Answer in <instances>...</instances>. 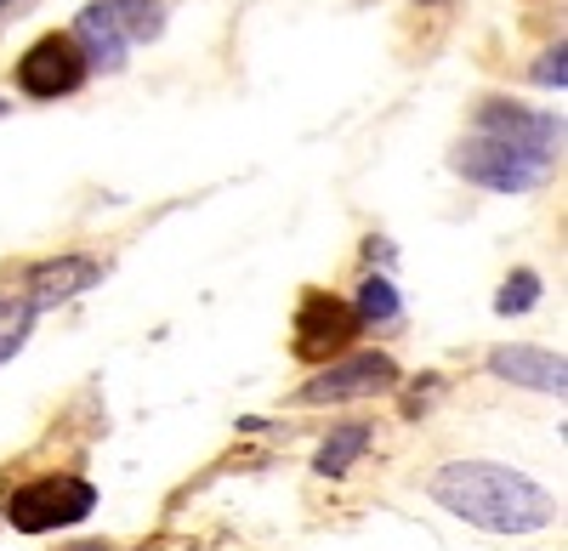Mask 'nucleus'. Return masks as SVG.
<instances>
[{"label":"nucleus","instance_id":"1","mask_svg":"<svg viewBox=\"0 0 568 551\" xmlns=\"http://www.w3.org/2000/svg\"><path fill=\"white\" fill-rule=\"evenodd\" d=\"M433 500L444 512H455L471 529H489V534H529L551 523V494L495 461H449L433 472Z\"/></svg>","mask_w":568,"mask_h":551},{"label":"nucleus","instance_id":"2","mask_svg":"<svg viewBox=\"0 0 568 551\" xmlns=\"http://www.w3.org/2000/svg\"><path fill=\"white\" fill-rule=\"evenodd\" d=\"M91 507H98V489L85 478H40L7 500V518L23 534H45V529H69V523L91 518Z\"/></svg>","mask_w":568,"mask_h":551},{"label":"nucleus","instance_id":"3","mask_svg":"<svg viewBox=\"0 0 568 551\" xmlns=\"http://www.w3.org/2000/svg\"><path fill=\"white\" fill-rule=\"evenodd\" d=\"M546 154H529V149H511V143H495V136H471V143L455 154V171L478 188H495V194H529L535 182L546 176Z\"/></svg>","mask_w":568,"mask_h":551},{"label":"nucleus","instance_id":"4","mask_svg":"<svg viewBox=\"0 0 568 551\" xmlns=\"http://www.w3.org/2000/svg\"><path fill=\"white\" fill-rule=\"evenodd\" d=\"M387 387H398V364L387 353H353V358H336L329 370H318L296 392V404H347V398H375Z\"/></svg>","mask_w":568,"mask_h":551},{"label":"nucleus","instance_id":"5","mask_svg":"<svg viewBox=\"0 0 568 551\" xmlns=\"http://www.w3.org/2000/svg\"><path fill=\"white\" fill-rule=\"evenodd\" d=\"M85 80V58H80V45L69 40V34H45V40H34L29 52H23V63H18V85L29 91V98H69V91Z\"/></svg>","mask_w":568,"mask_h":551},{"label":"nucleus","instance_id":"6","mask_svg":"<svg viewBox=\"0 0 568 551\" xmlns=\"http://www.w3.org/2000/svg\"><path fill=\"white\" fill-rule=\"evenodd\" d=\"M478 136H495V143H511V149H529V154H546V160H551V143L562 136V125L546 120V114H529V109L495 98V103L478 109Z\"/></svg>","mask_w":568,"mask_h":551},{"label":"nucleus","instance_id":"7","mask_svg":"<svg viewBox=\"0 0 568 551\" xmlns=\"http://www.w3.org/2000/svg\"><path fill=\"white\" fill-rule=\"evenodd\" d=\"M358 330L353 307H342L336 296H307L302 302V318H296V353L302 358H329L336 347H347Z\"/></svg>","mask_w":568,"mask_h":551},{"label":"nucleus","instance_id":"8","mask_svg":"<svg viewBox=\"0 0 568 551\" xmlns=\"http://www.w3.org/2000/svg\"><path fill=\"white\" fill-rule=\"evenodd\" d=\"M489 376H500V381H511V387H535V392H557L562 398V387H568V364H562V353H546V347H495L489 353Z\"/></svg>","mask_w":568,"mask_h":551},{"label":"nucleus","instance_id":"9","mask_svg":"<svg viewBox=\"0 0 568 551\" xmlns=\"http://www.w3.org/2000/svg\"><path fill=\"white\" fill-rule=\"evenodd\" d=\"M98 279H103V267L91 262V256H58V262H40V267L29 273V296H23V302L40 313V307H58V302L91 290Z\"/></svg>","mask_w":568,"mask_h":551},{"label":"nucleus","instance_id":"10","mask_svg":"<svg viewBox=\"0 0 568 551\" xmlns=\"http://www.w3.org/2000/svg\"><path fill=\"white\" fill-rule=\"evenodd\" d=\"M69 40L80 45L85 69H91V63H98V69H109V74H114V69H125V34L109 23V12H103V7H85Z\"/></svg>","mask_w":568,"mask_h":551},{"label":"nucleus","instance_id":"11","mask_svg":"<svg viewBox=\"0 0 568 551\" xmlns=\"http://www.w3.org/2000/svg\"><path fill=\"white\" fill-rule=\"evenodd\" d=\"M364 449H369V427H364V421H347V427H336V432H329V438L318 443L313 472H318V478H342Z\"/></svg>","mask_w":568,"mask_h":551},{"label":"nucleus","instance_id":"12","mask_svg":"<svg viewBox=\"0 0 568 551\" xmlns=\"http://www.w3.org/2000/svg\"><path fill=\"white\" fill-rule=\"evenodd\" d=\"M98 7L109 12V23L125 40H160V29H165V7H160V0H98Z\"/></svg>","mask_w":568,"mask_h":551},{"label":"nucleus","instance_id":"13","mask_svg":"<svg viewBox=\"0 0 568 551\" xmlns=\"http://www.w3.org/2000/svg\"><path fill=\"white\" fill-rule=\"evenodd\" d=\"M358 325H387V318H398V290L387 273H369V279L358 285V307H353Z\"/></svg>","mask_w":568,"mask_h":551},{"label":"nucleus","instance_id":"14","mask_svg":"<svg viewBox=\"0 0 568 551\" xmlns=\"http://www.w3.org/2000/svg\"><path fill=\"white\" fill-rule=\"evenodd\" d=\"M29 330H34V307L12 290H0V364L29 341Z\"/></svg>","mask_w":568,"mask_h":551},{"label":"nucleus","instance_id":"15","mask_svg":"<svg viewBox=\"0 0 568 551\" xmlns=\"http://www.w3.org/2000/svg\"><path fill=\"white\" fill-rule=\"evenodd\" d=\"M535 302H540V279H535L529 267H517L511 279L500 285V296H495V313H500V318H511V313H529Z\"/></svg>","mask_w":568,"mask_h":551},{"label":"nucleus","instance_id":"16","mask_svg":"<svg viewBox=\"0 0 568 551\" xmlns=\"http://www.w3.org/2000/svg\"><path fill=\"white\" fill-rule=\"evenodd\" d=\"M535 80L540 85H568V45H551V52H540V63H535Z\"/></svg>","mask_w":568,"mask_h":551},{"label":"nucleus","instance_id":"17","mask_svg":"<svg viewBox=\"0 0 568 551\" xmlns=\"http://www.w3.org/2000/svg\"><path fill=\"white\" fill-rule=\"evenodd\" d=\"M0 114H7V103H0Z\"/></svg>","mask_w":568,"mask_h":551},{"label":"nucleus","instance_id":"18","mask_svg":"<svg viewBox=\"0 0 568 551\" xmlns=\"http://www.w3.org/2000/svg\"><path fill=\"white\" fill-rule=\"evenodd\" d=\"M0 7H7V0H0Z\"/></svg>","mask_w":568,"mask_h":551}]
</instances>
